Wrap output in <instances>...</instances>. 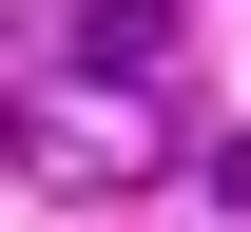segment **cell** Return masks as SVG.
Masks as SVG:
<instances>
[{"instance_id": "1", "label": "cell", "mask_w": 251, "mask_h": 232, "mask_svg": "<svg viewBox=\"0 0 251 232\" xmlns=\"http://www.w3.org/2000/svg\"><path fill=\"white\" fill-rule=\"evenodd\" d=\"M0 155L20 174H77V194H116V174H155V116H97V97H0Z\"/></svg>"}, {"instance_id": "2", "label": "cell", "mask_w": 251, "mask_h": 232, "mask_svg": "<svg viewBox=\"0 0 251 232\" xmlns=\"http://www.w3.org/2000/svg\"><path fill=\"white\" fill-rule=\"evenodd\" d=\"M58 58H77V77H174V0H77Z\"/></svg>"}, {"instance_id": "3", "label": "cell", "mask_w": 251, "mask_h": 232, "mask_svg": "<svg viewBox=\"0 0 251 232\" xmlns=\"http://www.w3.org/2000/svg\"><path fill=\"white\" fill-rule=\"evenodd\" d=\"M213 194H232V213H251V135H213Z\"/></svg>"}]
</instances>
